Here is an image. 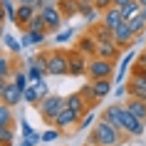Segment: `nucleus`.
<instances>
[{"mask_svg":"<svg viewBox=\"0 0 146 146\" xmlns=\"http://www.w3.org/2000/svg\"><path fill=\"white\" fill-rule=\"evenodd\" d=\"M126 134L121 129H116L107 119H97V124L92 126L89 131V139H87V144L89 146H121Z\"/></svg>","mask_w":146,"mask_h":146,"instance_id":"nucleus-1","label":"nucleus"},{"mask_svg":"<svg viewBox=\"0 0 146 146\" xmlns=\"http://www.w3.org/2000/svg\"><path fill=\"white\" fill-rule=\"evenodd\" d=\"M74 37V30H64V32H57V42H69V40Z\"/></svg>","mask_w":146,"mask_h":146,"instance_id":"nucleus-40","label":"nucleus"},{"mask_svg":"<svg viewBox=\"0 0 146 146\" xmlns=\"http://www.w3.org/2000/svg\"><path fill=\"white\" fill-rule=\"evenodd\" d=\"M79 15L84 17L87 23H92V25H94V23H97V20L102 17V13L94 8V3H92V0H79Z\"/></svg>","mask_w":146,"mask_h":146,"instance_id":"nucleus-18","label":"nucleus"},{"mask_svg":"<svg viewBox=\"0 0 146 146\" xmlns=\"http://www.w3.org/2000/svg\"><path fill=\"white\" fill-rule=\"evenodd\" d=\"M131 72H134V74H141V77L146 79V69H141V67H136V64H131Z\"/></svg>","mask_w":146,"mask_h":146,"instance_id":"nucleus-43","label":"nucleus"},{"mask_svg":"<svg viewBox=\"0 0 146 146\" xmlns=\"http://www.w3.org/2000/svg\"><path fill=\"white\" fill-rule=\"evenodd\" d=\"M0 124H8V126H15V114H13V107L3 104V102H0Z\"/></svg>","mask_w":146,"mask_h":146,"instance_id":"nucleus-27","label":"nucleus"},{"mask_svg":"<svg viewBox=\"0 0 146 146\" xmlns=\"http://www.w3.org/2000/svg\"><path fill=\"white\" fill-rule=\"evenodd\" d=\"M89 87H92V94L102 102L107 94H111V89H114V77H107V79H89Z\"/></svg>","mask_w":146,"mask_h":146,"instance_id":"nucleus-14","label":"nucleus"},{"mask_svg":"<svg viewBox=\"0 0 146 146\" xmlns=\"http://www.w3.org/2000/svg\"><path fill=\"white\" fill-rule=\"evenodd\" d=\"M37 13L42 15V20H45V25H47V30H50V32H57L62 25H64V15L60 13L57 3H50V0H47Z\"/></svg>","mask_w":146,"mask_h":146,"instance_id":"nucleus-6","label":"nucleus"},{"mask_svg":"<svg viewBox=\"0 0 146 146\" xmlns=\"http://www.w3.org/2000/svg\"><path fill=\"white\" fill-rule=\"evenodd\" d=\"M60 136H64V134H62V129H57V126H50L47 131H42V141H45V144H50V141H57Z\"/></svg>","mask_w":146,"mask_h":146,"instance_id":"nucleus-33","label":"nucleus"},{"mask_svg":"<svg viewBox=\"0 0 146 146\" xmlns=\"http://www.w3.org/2000/svg\"><path fill=\"white\" fill-rule=\"evenodd\" d=\"M87 64H89V57L72 47L69 50V77H87Z\"/></svg>","mask_w":146,"mask_h":146,"instance_id":"nucleus-7","label":"nucleus"},{"mask_svg":"<svg viewBox=\"0 0 146 146\" xmlns=\"http://www.w3.org/2000/svg\"><path fill=\"white\" fill-rule=\"evenodd\" d=\"M20 42H23V47H32V42H30V32H27V30H23V37H20Z\"/></svg>","mask_w":146,"mask_h":146,"instance_id":"nucleus-42","label":"nucleus"},{"mask_svg":"<svg viewBox=\"0 0 146 146\" xmlns=\"http://www.w3.org/2000/svg\"><path fill=\"white\" fill-rule=\"evenodd\" d=\"M131 60H134V52H129L126 57H124V62H121V67H119V74H116V79L121 82L124 77H126V64H131Z\"/></svg>","mask_w":146,"mask_h":146,"instance_id":"nucleus-36","label":"nucleus"},{"mask_svg":"<svg viewBox=\"0 0 146 146\" xmlns=\"http://www.w3.org/2000/svg\"><path fill=\"white\" fill-rule=\"evenodd\" d=\"M13 72H15V64H13V57L0 52V77L3 79H13Z\"/></svg>","mask_w":146,"mask_h":146,"instance_id":"nucleus-23","label":"nucleus"},{"mask_svg":"<svg viewBox=\"0 0 146 146\" xmlns=\"http://www.w3.org/2000/svg\"><path fill=\"white\" fill-rule=\"evenodd\" d=\"M124 107L129 109L136 119H141V121L146 124V102L144 99H134V97H129V99L124 102Z\"/></svg>","mask_w":146,"mask_h":146,"instance_id":"nucleus-19","label":"nucleus"},{"mask_svg":"<svg viewBox=\"0 0 146 146\" xmlns=\"http://www.w3.org/2000/svg\"><path fill=\"white\" fill-rule=\"evenodd\" d=\"M64 102H67V107L77 109L79 114H84L87 109H89V104H87V99L82 97V92H72L69 97H64Z\"/></svg>","mask_w":146,"mask_h":146,"instance_id":"nucleus-21","label":"nucleus"},{"mask_svg":"<svg viewBox=\"0 0 146 146\" xmlns=\"http://www.w3.org/2000/svg\"><path fill=\"white\" fill-rule=\"evenodd\" d=\"M47 74L52 77H67L69 74V52L67 50H52L50 52V64H47Z\"/></svg>","mask_w":146,"mask_h":146,"instance_id":"nucleus-4","label":"nucleus"},{"mask_svg":"<svg viewBox=\"0 0 146 146\" xmlns=\"http://www.w3.org/2000/svg\"><path fill=\"white\" fill-rule=\"evenodd\" d=\"M13 82H15L17 87H20V89H27V87H30V79H27V72H25V69H17L15 67V72H13Z\"/></svg>","mask_w":146,"mask_h":146,"instance_id":"nucleus-29","label":"nucleus"},{"mask_svg":"<svg viewBox=\"0 0 146 146\" xmlns=\"http://www.w3.org/2000/svg\"><path fill=\"white\" fill-rule=\"evenodd\" d=\"M32 84L37 87V92H40V94H42V99H45L47 94H52V92H50V84H47L45 79H40V82H32Z\"/></svg>","mask_w":146,"mask_h":146,"instance_id":"nucleus-38","label":"nucleus"},{"mask_svg":"<svg viewBox=\"0 0 146 146\" xmlns=\"http://www.w3.org/2000/svg\"><path fill=\"white\" fill-rule=\"evenodd\" d=\"M8 15H5V8H3V0H0V23H5Z\"/></svg>","mask_w":146,"mask_h":146,"instance_id":"nucleus-44","label":"nucleus"},{"mask_svg":"<svg viewBox=\"0 0 146 146\" xmlns=\"http://www.w3.org/2000/svg\"><path fill=\"white\" fill-rule=\"evenodd\" d=\"M134 32H131V27H129V23H121L119 27H114V42L121 50H131V45H134Z\"/></svg>","mask_w":146,"mask_h":146,"instance_id":"nucleus-13","label":"nucleus"},{"mask_svg":"<svg viewBox=\"0 0 146 146\" xmlns=\"http://www.w3.org/2000/svg\"><path fill=\"white\" fill-rule=\"evenodd\" d=\"M92 3H94V8L99 10V13H104V10H109L114 5V0H92Z\"/></svg>","mask_w":146,"mask_h":146,"instance_id":"nucleus-39","label":"nucleus"},{"mask_svg":"<svg viewBox=\"0 0 146 146\" xmlns=\"http://www.w3.org/2000/svg\"><path fill=\"white\" fill-rule=\"evenodd\" d=\"M37 15V10L32 8V5H20L17 8V17H15V25L20 30H27V25L32 23V17Z\"/></svg>","mask_w":146,"mask_h":146,"instance_id":"nucleus-17","label":"nucleus"},{"mask_svg":"<svg viewBox=\"0 0 146 146\" xmlns=\"http://www.w3.org/2000/svg\"><path fill=\"white\" fill-rule=\"evenodd\" d=\"M3 25H5V23H0V37H3V35H5V30H3Z\"/></svg>","mask_w":146,"mask_h":146,"instance_id":"nucleus-48","label":"nucleus"},{"mask_svg":"<svg viewBox=\"0 0 146 146\" xmlns=\"http://www.w3.org/2000/svg\"><path fill=\"white\" fill-rule=\"evenodd\" d=\"M99 119H107L111 126L124 131V104H109V107H104Z\"/></svg>","mask_w":146,"mask_h":146,"instance_id":"nucleus-9","label":"nucleus"},{"mask_svg":"<svg viewBox=\"0 0 146 146\" xmlns=\"http://www.w3.org/2000/svg\"><path fill=\"white\" fill-rule=\"evenodd\" d=\"M126 97L146 102V79L141 77V74H134V72H131L129 77H126Z\"/></svg>","mask_w":146,"mask_h":146,"instance_id":"nucleus-8","label":"nucleus"},{"mask_svg":"<svg viewBox=\"0 0 146 146\" xmlns=\"http://www.w3.org/2000/svg\"><path fill=\"white\" fill-rule=\"evenodd\" d=\"M139 15H141V17L146 20V5H141V13H139Z\"/></svg>","mask_w":146,"mask_h":146,"instance_id":"nucleus-47","label":"nucleus"},{"mask_svg":"<svg viewBox=\"0 0 146 146\" xmlns=\"http://www.w3.org/2000/svg\"><path fill=\"white\" fill-rule=\"evenodd\" d=\"M79 119H82V114H79L77 109L64 107L60 114H57V119H54V126L62 129V134H74L77 126H79Z\"/></svg>","mask_w":146,"mask_h":146,"instance_id":"nucleus-5","label":"nucleus"},{"mask_svg":"<svg viewBox=\"0 0 146 146\" xmlns=\"http://www.w3.org/2000/svg\"><path fill=\"white\" fill-rule=\"evenodd\" d=\"M3 8H5V15H8V20L13 25H15V17H17V0H3Z\"/></svg>","mask_w":146,"mask_h":146,"instance_id":"nucleus-30","label":"nucleus"},{"mask_svg":"<svg viewBox=\"0 0 146 146\" xmlns=\"http://www.w3.org/2000/svg\"><path fill=\"white\" fill-rule=\"evenodd\" d=\"M144 129H146V124L141 121V119H136L129 109L124 107V134H126V136H141Z\"/></svg>","mask_w":146,"mask_h":146,"instance_id":"nucleus-12","label":"nucleus"},{"mask_svg":"<svg viewBox=\"0 0 146 146\" xmlns=\"http://www.w3.org/2000/svg\"><path fill=\"white\" fill-rule=\"evenodd\" d=\"M102 23L107 25L109 30H114V27H119V25L124 23V17H121V8H116V5H111L109 10H104V13H102Z\"/></svg>","mask_w":146,"mask_h":146,"instance_id":"nucleus-16","label":"nucleus"},{"mask_svg":"<svg viewBox=\"0 0 146 146\" xmlns=\"http://www.w3.org/2000/svg\"><path fill=\"white\" fill-rule=\"evenodd\" d=\"M20 129H23V136H30V134H35V131H32V126L25 121V119H20Z\"/></svg>","mask_w":146,"mask_h":146,"instance_id":"nucleus-41","label":"nucleus"},{"mask_svg":"<svg viewBox=\"0 0 146 146\" xmlns=\"http://www.w3.org/2000/svg\"><path fill=\"white\" fill-rule=\"evenodd\" d=\"M129 3H134V0H114L116 8H124V5H129Z\"/></svg>","mask_w":146,"mask_h":146,"instance_id":"nucleus-45","label":"nucleus"},{"mask_svg":"<svg viewBox=\"0 0 146 146\" xmlns=\"http://www.w3.org/2000/svg\"><path fill=\"white\" fill-rule=\"evenodd\" d=\"M139 13H141V5H139V0L129 3V5H124V8H121V17H124V23H131L134 17H139Z\"/></svg>","mask_w":146,"mask_h":146,"instance_id":"nucleus-26","label":"nucleus"},{"mask_svg":"<svg viewBox=\"0 0 146 146\" xmlns=\"http://www.w3.org/2000/svg\"><path fill=\"white\" fill-rule=\"evenodd\" d=\"M42 141V134H30V136H23V141H20V146H35Z\"/></svg>","mask_w":146,"mask_h":146,"instance_id":"nucleus-37","label":"nucleus"},{"mask_svg":"<svg viewBox=\"0 0 146 146\" xmlns=\"http://www.w3.org/2000/svg\"><path fill=\"white\" fill-rule=\"evenodd\" d=\"M64 107H67L64 97H60V94H47L45 99L37 104V114L42 116V121H45V124L54 126V119H57V114H60Z\"/></svg>","mask_w":146,"mask_h":146,"instance_id":"nucleus-2","label":"nucleus"},{"mask_svg":"<svg viewBox=\"0 0 146 146\" xmlns=\"http://www.w3.org/2000/svg\"><path fill=\"white\" fill-rule=\"evenodd\" d=\"M27 32H30V42H32V47L42 45V42H45V37H47V32H45V30H27Z\"/></svg>","mask_w":146,"mask_h":146,"instance_id":"nucleus-34","label":"nucleus"},{"mask_svg":"<svg viewBox=\"0 0 146 146\" xmlns=\"http://www.w3.org/2000/svg\"><path fill=\"white\" fill-rule=\"evenodd\" d=\"M89 32L94 35V40L99 42V45H107V42H114V30H109L104 23H94L89 27Z\"/></svg>","mask_w":146,"mask_h":146,"instance_id":"nucleus-15","label":"nucleus"},{"mask_svg":"<svg viewBox=\"0 0 146 146\" xmlns=\"http://www.w3.org/2000/svg\"><path fill=\"white\" fill-rule=\"evenodd\" d=\"M0 102L3 104H8V107H17V104H23V89L10 79L8 84H5V89H3V94H0Z\"/></svg>","mask_w":146,"mask_h":146,"instance_id":"nucleus-10","label":"nucleus"},{"mask_svg":"<svg viewBox=\"0 0 146 146\" xmlns=\"http://www.w3.org/2000/svg\"><path fill=\"white\" fill-rule=\"evenodd\" d=\"M116 62L114 60H104V57H89L87 64V79H107L114 77Z\"/></svg>","mask_w":146,"mask_h":146,"instance_id":"nucleus-3","label":"nucleus"},{"mask_svg":"<svg viewBox=\"0 0 146 146\" xmlns=\"http://www.w3.org/2000/svg\"><path fill=\"white\" fill-rule=\"evenodd\" d=\"M139 5H146V0H139Z\"/></svg>","mask_w":146,"mask_h":146,"instance_id":"nucleus-49","label":"nucleus"},{"mask_svg":"<svg viewBox=\"0 0 146 146\" xmlns=\"http://www.w3.org/2000/svg\"><path fill=\"white\" fill-rule=\"evenodd\" d=\"M8 82H10V79H3V77H0V94H3V89H5V84H8Z\"/></svg>","mask_w":146,"mask_h":146,"instance_id":"nucleus-46","label":"nucleus"},{"mask_svg":"<svg viewBox=\"0 0 146 146\" xmlns=\"http://www.w3.org/2000/svg\"><path fill=\"white\" fill-rule=\"evenodd\" d=\"M27 30H45V32H50V30H47V25H45V20H42V15H40V13H37L35 17H32V23L27 25Z\"/></svg>","mask_w":146,"mask_h":146,"instance_id":"nucleus-35","label":"nucleus"},{"mask_svg":"<svg viewBox=\"0 0 146 146\" xmlns=\"http://www.w3.org/2000/svg\"><path fill=\"white\" fill-rule=\"evenodd\" d=\"M15 144V126L0 124V146H13Z\"/></svg>","mask_w":146,"mask_h":146,"instance_id":"nucleus-25","label":"nucleus"},{"mask_svg":"<svg viewBox=\"0 0 146 146\" xmlns=\"http://www.w3.org/2000/svg\"><path fill=\"white\" fill-rule=\"evenodd\" d=\"M129 27H131V32H134V37H139V35H144V32H146V20L139 15V17H134V20L129 23Z\"/></svg>","mask_w":146,"mask_h":146,"instance_id":"nucleus-32","label":"nucleus"},{"mask_svg":"<svg viewBox=\"0 0 146 146\" xmlns=\"http://www.w3.org/2000/svg\"><path fill=\"white\" fill-rule=\"evenodd\" d=\"M23 99H25V104H30V107L37 109V104L42 102V94L37 92V87H35V84H30V87L23 92Z\"/></svg>","mask_w":146,"mask_h":146,"instance_id":"nucleus-24","label":"nucleus"},{"mask_svg":"<svg viewBox=\"0 0 146 146\" xmlns=\"http://www.w3.org/2000/svg\"><path fill=\"white\" fill-rule=\"evenodd\" d=\"M50 52H52V50H40V52H35L30 60L25 62V64H32V67H40V69H45V72H47V64H50Z\"/></svg>","mask_w":146,"mask_h":146,"instance_id":"nucleus-22","label":"nucleus"},{"mask_svg":"<svg viewBox=\"0 0 146 146\" xmlns=\"http://www.w3.org/2000/svg\"><path fill=\"white\" fill-rule=\"evenodd\" d=\"M97 47H99V42L94 40V35L89 30H87L84 35H79L77 42H74V50H79V52L87 54V57H97Z\"/></svg>","mask_w":146,"mask_h":146,"instance_id":"nucleus-11","label":"nucleus"},{"mask_svg":"<svg viewBox=\"0 0 146 146\" xmlns=\"http://www.w3.org/2000/svg\"><path fill=\"white\" fill-rule=\"evenodd\" d=\"M3 42H5V50H8L10 54H20V50H23V42L15 40L13 35H3Z\"/></svg>","mask_w":146,"mask_h":146,"instance_id":"nucleus-28","label":"nucleus"},{"mask_svg":"<svg viewBox=\"0 0 146 146\" xmlns=\"http://www.w3.org/2000/svg\"><path fill=\"white\" fill-rule=\"evenodd\" d=\"M92 124H97V119H94V109H87L84 114H82V119H79V126H77V131H82V129H89Z\"/></svg>","mask_w":146,"mask_h":146,"instance_id":"nucleus-31","label":"nucleus"},{"mask_svg":"<svg viewBox=\"0 0 146 146\" xmlns=\"http://www.w3.org/2000/svg\"><path fill=\"white\" fill-rule=\"evenodd\" d=\"M57 8L64 15V20H69V17L79 15V0H57Z\"/></svg>","mask_w":146,"mask_h":146,"instance_id":"nucleus-20","label":"nucleus"}]
</instances>
